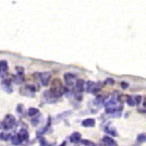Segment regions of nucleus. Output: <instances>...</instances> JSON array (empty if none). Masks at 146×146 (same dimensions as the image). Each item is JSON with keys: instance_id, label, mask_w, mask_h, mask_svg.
<instances>
[{"instance_id": "1", "label": "nucleus", "mask_w": 146, "mask_h": 146, "mask_svg": "<svg viewBox=\"0 0 146 146\" xmlns=\"http://www.w3.org/2000/svg\"><path fill=\"white\" fill-rule=\"evenodd\" d=\"M50 92L55 95L56 97H60L62 95V93L64 92V87L62 85L61 81L59 79H55L51 83V88H50Z\"/></svg>"}, {"instance_id": "2", "label": "nucleus", "mask_w": 146, "mask_h": 146, "mask_svg": "<svg viewBox=\"0 0 146 146\" xmlns=\"http://www.w3.org/2000/svg\"><path fill=\"white\" fill-rule=\"evenodd\" d=\"M17 125V120L15 118L12 116V115H7L5 117V120L2 122V127L5 130H10V129H13Z\"/></svg>"}, {"instance_id": "3", "label": "nucleus", "mask_w": 146, "mask_h": 146, "mask_svg": "<svg viewBox=\"0 0 146 146\" xmlns=\"http://www.w3.org/2000/svg\"><path fill=\"white\" fill-rule=\"evenodd\" d=\"M39 76V82L43 86H47L50 82V79H51V74L49 72H43L38 74Z\"/></svg>"}, {"instance_id": "4", "label": "nucleus", "mask_w": 146, "mask_h": 146, "mask_svg": "<svg viewBox=\"0 0 146 146\" xmlns=\"http://www.w3.org/2000/svg\"><path fill=\"white\" fill-rule=\"evenodd\" d=\"M84 85H85V81L82 79H76L75 83H74V92L76 94H80L84 91Z\"/></svg>"}, {"instance_id": "5", "label": "nucleus", "mask_w": 146, "mask_h": 146, "mask_svg": "<svg viewBox=\"0 0 146 146\" xmlns=\"http://www.w3.org/2000/svg\"><path fill=\"white\" fill-rule=\"evenodd\" d=\"M64 80H66V83H67V86L69 88H71L74 86V83L76 81V76L72 74V73H66L64 74Z\"/></svg>"}, {"instance_id": "6", "label": "nucleus", "mask_w": 146, "mask_h": 146, "mask_svg": "<svg viewBox=\"0 0 146 146\" xmlns=\"http://www.w3.org/2000/svg\"><path fill=\"white\" fill-rule=\"evenodd\" d=\"M17 135H18V139H19V141H20V143H21V144L29 140V133H27V131H26V130H21Z\"/></svg>"}, {"instance_id": "7", "label": "nucleus", "mask_w": 146, "mask_h": 146, "mask_svg": "<svg viewBox=\"0 0 146 146\" xmlns=\"http://www.w3.org/2000/svg\"><path fill=\"white\" fill-rule=\"evenodd\" d=\"M8 70V62L5 60L0 61V78H5Z\"/></svg>"}, {"instance_id": "8", "label": "nucleus", "mask_w": 146, "mask_h": 146, "mask_svg": "<svg viewBox=\"0 0 146 146\" xmlns=\"http://www.w3.org/2000/svg\"><path fill=\"white\" fill-rule=\"evenodd\" d=\"M102 143L105 144V145H108V146H116L117 143L115 141L112 140V137L111 136H104L103 139H102Z\"/></svg>"}, {"instance_id": "9", "label": "nucleus", "mask_w": 146, "mask_h": 146, "mask_svg": "<svg viewBox=\"0 0 146 146\" xmlns=\"http://www.w3.org/2000/svg\"><path fill=\"white\" fill-rule=\"evenodd\" d=\"M69 140H70V142H71V143H73V144L80 143V141H81V134L78 133V132H75V133H72L71 135H70Z\"/></svg>"}, {"instance_id": "10", "label": "nucleus", "mask_w": 146, "mask_h": 146, "mask_svg": "<svg viewBox=\"0 0 146 146\" xmlns=\"http://www.w3.org/2000/svg\"><path fill=\"white\" fill-rule=\"evenodd\" d=\"M82 125L85 127V128H93L95 125V120L91 119V118L85 119V120H83V122H82Z\"/></svg>"}, {"instance_id": "11", "label": "nucleus", "mask_w": 146, "mask_h": 146, "mask_svg": "<svg viewBox=\"0 0 146 146\" xmlns=\"http://www.w3.org/2000/svg\"><path fill=\"white\" fill-rule=\"evenodd\" d=\"M2 88H3V91L8 92V93H11L12 92V88H11V83H10V81L9 80H5L3 82H2Z\"/></svg>"}, {"instance_id": "12", "label": "nucleus", "mask_w": 146, "mask_h": 146, "mask_svg": "<svg viewBox=\"0 0 146 146\" xmlns=\"http://www.w3.org/2000/svg\"><path fill=\"white\" fill-rule=\"evenodd\" d=\"M104 130H105V132H106V133L110 134L111 136H117V135H118V133L116 132V129L111 128L110 125H106V127L104 128Z\"/></svg>"}, {"instance_id": "13", "label": "nucleus", "mask_w": 146, "mask_h": 146, "mask_svg": "<svg viewBox=\"0 0 146 146\" xmlns=\"http://www.w3.org/2000/svg\"><path fill=\"white\" fill-rule=\"evenodd\" d=\"M93 87H94V82H86L85 85H84V90H85L87 93H92L93 91Z\"/></svg>"}, {"instance_id": "14", "label": "nucleus", "mask_w": 146, "mask_h": 146, "mask_svg": "<svg viewBox=\"0 0 146 146\" xmlns=\"http://www.w3.org/2000/svg\"><path fill=\"white\" fill-rule=\"evenodd\" d=\"M38 113H39V110L37 108H30L29 111H27V115L30 117H36L38 116Z\"/></svg>"}, {"instance_id": "15", "label": "nucleus", "mask_w": 146, "mask_h": 146, "mask_svg": "<svg viewBox=\"0 0 146 146\" xmlns=\"http://www.w3.org/2000/svg\"><path fill=\"white\" fill-rule=\"evenodd\" d=\"M144 142H146V134H140V135H137L136 143H137V144H142V143H144Z\"/></svg>"}, {"instance_id": "16", "label": "nucleus", "mask_w": 146, "mask_h": 146, "mask_svg": "<svg viewBox=\"0 0 146 146\" xmlns=\"http://www.w3.org/2000/svg\"><path fill=\"white\" fill-rule=\"evenodd\" d=\"M127 103H128L130 106H135V105H136V103H135V96H128Z\"/></svg>"}, {"instance_id": "17", "label": "nucleus", "mask_w": 146, "mask_h": 146, "mask_svg": "<svg viewBox=\"0 0 146 146\" xmlns=\"http://www.w3.org/2000/svg\"><path fill=\"white\" fill-rule=\"evenodd\" d=\"M0 139L2 141H9L11 139V135L9 133H6V132H3V133L0 134Z\"/></svg>"}, {"instance_id": "18", "label": "nucleus", "mask_w": 146, "mask_h": 146, "mask_svg": "<svg viewBox=\"0 0 146 146\" xmlns=\"http://www.w3.org/2000/svg\"><path fill=\"white\" fill-rule=\"evenodd\" d=\"M99 91H100V84H99V83H94V87H93L92 93H93V94H96V93Z\"/></svg>"}, {"instance_id": "19", "label": "nucleus", "mask_w": 146, "mask_h": 146, "mask_svg": "<svg viewBox=\"0 0 146 146\" xmlns=\"http://www.w3.org/2000/svg\"><path fill=\"white\" fill-rule=\"evenodd\" d=\"M80 143L81 144H83V145H94V143L93 142H90V141H84V140H81L80 141Z\"/></svg>"}, {"instance_id": "20", "label": "nucleus", "mask_w": 146, "mask_h": 146, "mask_svg": "<svg viewBox=\"0 0 146 146\" xmlns=\"http://www.w3.org/2000/svg\"><path fill=\"white\" fill-rule=\"evenodd\" d=\"M17 73L18 74H24V69L22 67H18L17 68Z\"/></svg>"}, {"instance_id": "21", "label": "nucleus", "mask_w": 146, "mask_h": 146, "mask_svg": "<svg viewBox=\"0 0 146 146\" xmlns=\"http://www.w3.org/2000/svg\"><path fill=\"white\" fill-rule=\"evenodd\" d=\"M141 100H142V97L141 96H135V103H136V105H139V104L141 103Z\"/></svg>"}, {"instance_id": "22", "label": "nucleus", "mask_w": 146, "mask_h": 146, "mask_svg": "<svg viewBox=\"0 0 146 146\" xmlns=\"http://www.w3.org/2000/svg\"><path fill=\"white\" fill-rule=\"evenodd\" d=\"M39 143H40V144H43V145H47V144H48V143L45 141L44 137H40V139H39Z\"/></svg>"}, {"instance_id": "23", "label": "nucleus", "mask_w": 146, "mask_h": 146, "mask_svg": "<svg viewBox=\"0 0 146 146\" xmlns=\"http://www.w3.org/2000/svg\"><path fill=\"white\" fill-rule=\"evenodd\" d=\"M106 83H107V84H113V83H115V81H113L112 79H107L106 80Z\"/></svg>"}, {"instance_id": "24", "label": "nucleus", "mask_w": 146, "mask_h": 146, "mask_svg": "<svg viewBox=\"0 0 146 146\" xmlns=\"http://www.w3.org/2000/svg\"><path fill=\"white\" fill-rule=\"evenodd\" d=\"M144 106H145V107H146V98H145V99H144Z\"/></svg>"}]
</instances>
